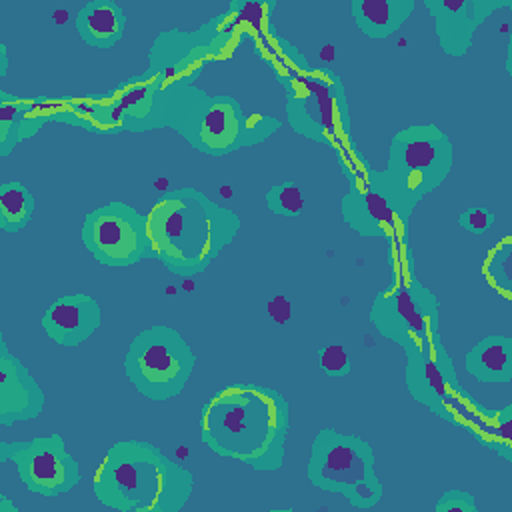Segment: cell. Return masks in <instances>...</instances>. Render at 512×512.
<instances>
[{
	"label": "cell",
	"mask_w": 512,
	"mask_h": 512,
	"mask_svg": "<svg viewBox=\"0 0 512 512\" xmlns=\"http://www.w3.org/2000/svg\"><path fill=\"white\" fill-rule=\"evenodd\" d=\"M340 210L348 228L364 238L402 240L414 208L400 198L384 170L366 164L348 180Z\"/></svg>",
	"instance_id": "30bf717a"
},
{
	"label": "cell",
	"mask_w": 512,
	"mask_h": 512,
	"mask_svg": "<svg viewBox=\"0 0 512 512\" xmlns=\"http://www.w3.org/2000/svg\"><path fill=\"white\" fill-rule=\"evenodd\" d=\"M434 18L436 36L444 54L460 58L470 46L474 32L500 8H510L512 0H424Z\"/></svg>",
	"instance_id": "9a60e30c"
},
{
	"label": "cell",
	"mask_w": 512,
	"mask_h": 512,
	"mask_svg": "<svg viewBox=\"0 0 512 512\" xmlns=\"http://www.w3.org/2000/svg\"><path fill=\"white\" fill-rule=\"evenodd\" d=\"M112 92L124 132H150L166 126L168 90L150 72L128 78Z\"/></svg>",
	"instance_id": "e0dca14e"
},
{
	"label": "cell",
	"mask_w": 512,
	"mask_h": 512,
	"mask_svg": "<svg viewBox=\"0 0 512 512\" xmlns=\"http://www.w3.org/2000/svg\"><path fill=\"white\" fill-rule=\"evenodd\" d=\"M406 354V386L410 396L426 406L434 416L450 422L456 404L466 390L460 388L454 360L446 352L440 338L408 346Z\"/></svg>",
	"instance_id": "4fadbf2b"
},
{
	"label": "cell",
	"mask_w": 512,
	"mask_h": 512,
	"mask_svg": "<svg viewBox=\"0 0 512 512\" xmlns=\"http://www.w3.org/2000/svg\"><path fill=\"white\" fill-rule=\"evenodd\" d=\"M0 56H2V68H0V76H6V62H8V58H6V44H0Z\"/></svg>",
	"instance_id": "e575fe53"
},
{
	"label": "cell",
	"mask_w": 512,
	"mask_h": 512,
	"mask_svg": "<svg viewBox=\"0 0 512 512\" xmlns=\"http://www.w3.org/2000/svg\"><path fill=\"white\" fill-rule=\"evenodd\" d=\"M44 404L46 396L40 384L0 336V426L34 420L42 414Z\"/></svg>",
	"instance_id": "2e32d148"
},
{
	"label": "cell",
	"mask_w": 512,
	"mask_h": 512,
	"mask_svg": "<svg viewBox=\"0 0 512 512\" xmlns=\"http://www.w3.org/2000/svg\"><path fill=\"white\" fill-rule=\"evenodd\" d=\"M458 224L470 234H484L492 228L494 214L486 208H468L458 214Z\"/></svg>",
	"instance_id": "1f68e13d"
},
{
	"label": "cell",
	"mask_w": 512,
	"mask_h": 512,
	"mask_svg": "<svg viewBox=\"0 0 512 512\" xmlns=\"http://www.w3.org/2000/svg\"><path fill=\"white\" fill-rule=\"evenodd\" d=\"M74 28L88 46L108 48L122 38L126 16L114 0H90L76 12Z\"/></svg>",
	"instance_id": "44dd1931"
},
{
	"label": "cell",
	"mask_w": 512,
	"mask_h": 512,
	"mask_svg": "<svg viewBox=\"0 0 512 512\" xmlns=\"http://www.w3.org/2000/svg\"><path fill=\"white\" fill-rule=\"evenodd\" d=\"M194 490V476L146 440H118L100 460L92 492L118 512H178Z\"/></svg>",
	"instance_id": "3957f363"
},
{
	"label": "cell",
	"mask_w": 512,
	"mask_h": 512,
	"mask_svg": "<svg viewBox=\"0 0 512 512\" xmlns=\"http://www.w3.org/2000/svg\"><path fill=\"white\" fill-rule=\"evenodd\" d=\"M318 362L324 374L332 378L346 376L350 372V354L344 344L330 342L318 350Z\"/></svg>",
	"instance_id": "f546056e"
},
{
	"label": "cell",
	"mask_w": 512,
	"mask_h": 512,
	"mask_svg": "<svg viewBox=\"0 0 512 512\" xmlns=\"http://www.w3.org/2000/svg\"><path fill=\"white\" fill-rule=\"evenodd\" d=\"M374 462L372 446L360 436L322 428L312 438L306 476L312 486L340 494L354 508L366 510L384 494Z\"/></svg>",
	"instance_id": "277c9868"
},
{
	"label": "cell",
	"mask_w": 512,
	"mask_h": 512,
	"mask_svg": "<svg viewBox=\"0 0 512 512\" xmlns=\"http://www.w3.org/2000/svg\"><path fill=\"white\" fill-rule=\"evenodd\" d=\"M282 86L286 118L296 134L332 148L348 136V102L336 72L312 68Z\"/></svg>",
	"instance_id": "ba28073f"
},
{
	"label": "cell",
	"mask_w": 512,
	"mask_h": 512,
	"mask_svg": "<svg viewBox=\"0 0 512 512\" xmlns=\"http://www.w3.org/2000/svg\"><path fill=\"white\" fill-rule=\"evenodd\" d=\"M368 316L374 328L402 350L440 338L438 298L414 276L394 278L380 290Z\"/></svg>",
	"instance_id": "9c48e42d"
},
{
	"label": "cell",
	"mask_w": 512,
	"mask_h": 512,
	"mask_svg": "<svg viewBox=\"0 0 512 512\" xmlns=\"http://www.w3.org/2000/svg\"><path fill=\"white\" fill-rule=\"evenodd\" d=\"M210 62L208 48L196 32L170 28L158 34L148 52V72L164 90L194 84Z\"/></svg>",
	"instance_id": "5bb4252c"
},
{
	"label": "cell",
	"mask_w": 512,
	"mask_h": 512,
	"mask_svg": "<svg viewBox=\"0 0 512 512\" xmlns=\"http://www.w3.org/2000/svg\"><path fill=\"white\" fill-rule=\"evenodd\" d=\"M466 372L482 384H506L512 380V338L486 336L466 354Z\"/></svg>",
	"instance_id": "7402d4cb"
},
{
	"label": "cell",
	"mask_w": 512,
	"mask_h": 512,
	"mask_svg": "<svg viewBox=\"0 0 512 512\" xmlns=\"http://www.w3.org/2000/svg\"><path fill=\"white\" fill-rule=\"evenodd\" d=\"M54 120L68 126L84 128L94 134H118L124 132L114 92L88 94L80 98H70L56 106Z\"/></svg>",
	"instance_id": "ffe728a7"
},
{
	"label": "cell",
	"mask_w": 512,
	"mask_h": 512,
	"mask_svg": "<svg viewBox=\"0 0 512 512\" xmlns=\"http://www.w3.org/2000/svg\"><path fill=\"white\" fill-rule=\"evenodd\" d=\"M266 308H268L270 318H272L276 324H286V322L290 320V316H292V304H290V300H288L286 296H282V294H276L274 298H270L268 304H266Z\"/></svg>",
	"instance_id": "d6a6232c"
},
{
	"label": "cell",
	"mask_w": 512,
	"mask_h": 512,
	"mask_svg": "<svg viewBox=\"0 0 512 512\" xmlns=\"http://www.w3.org/2000/svg\"><path fill=\"white\" fill-rule=\"evenodd\" d=\"M414 0H354L352 16L358 30L374 40L392 36L414 12Z\"/></svg>",
	"instance_id": "603a6c76"
},
{
	"label": "cell",
	"mask_w": 512,
	"mask_h": 512,
	"mask_svg": "<svg viewBox=\"0 0 512 512\" xmlns=\"http://www.w3.org/2000/svg\"><path fill=\"white\" fill-rule=\"evenodd\" d=\"M240 216L192 186L162 194L146 212L150 254L178 276L200 274L240 232Z\"/></svg>",
	"instance_id": "7a4b0ae2"
},
{
	"label": "cell",
	"mask_w": 512,
	"mask_h": 512,
	"mask_svg": "<svg viewBox=\"0 0 512 512\" xmlns=\"http://www.w3.org/2000/svg\"><path fill=\"white\" fill-rule=\"evenodd\" d=\"M102 326V308L88 294H64L42 314L44 334L60 346H78Z\"/></svg>",
	"instance_id": "ac0fdd59"
},
{
	"label": "cell",
	"mask_w": 512,
	"mask_h": 512,
	"mask_svg": "<svg viewBox=\"0 0 512 512\" xmlns=\"http://www.w3.org/2000/svg\"><path fill=\"white\" fill-rule=\"evenodd\" d=\"M80 238L104 266H132L150 254L146 214L122 200L90 210L80 224Z\"/></svg>",
	"instance_id": "8fae6325"
},
{
	"label": "cell",
	"mask_w": 512,
	"mask_h": 512,
	"mask_svg": "<svg viewBox=\"0 0 512 512\" xmlns=\"http://www.w3.org/2000/svg\"><path fill=\"white\" fill-rule=\"evenodd\" d=\"M36 210L32 192L18 180H4L0 184V230L20 232L28 226Z\"/></svg>",
	"instance_id": "484cf974"
},
{
	"label": "cell",
	"mask_w": 512,
	"mask_h": 512,
	"mask_svg": "<svg viewBox=\"0 0 512 512\" xmlns=\"http://www.w3.org/2000/svg\"><path fill=\"white\" fill-rule=\"evenodd\" d=\"M0 462H12L20 482L38 496H60L80 482V466L58 432L0 442Z\"/></svg>",
	"instance_id": "7c38bea8"
},
{
	"label": "cell",
	"mask_w": 512,
	"mask_h": 512,
	"mask_svg": "<svg viewBox=\"0 0 512 512\" xmlns=\"http://www.w3.org/2000/svg\"><path fill=\"white\" fill-rule=\"evenodd\" d=\"M196 368V354L182 334L164 324L140 330L124 354V374L150 400L178 396Z\"/></svg>",
	"instance_id": "8992f818"
},
{
	"label": "cell",
	"mask_w": 512,
	"mask_h": 512,
	"mask_svg": "<svg viewBox=\"0 0 512 512\" xmlns=\"http://www.w3.org/2000/svg\"><path fill=\"white\" fill-rule=\"evenodd\" d=\"M464 428L476 436L480 444L496 452L506 462H512V404L498 410L476 404Z\"/></svg>",
	"instance_id": "cb8c5ba5"
},
{
	"label": "cell",
	"mask_w": 512,
	"mask_h": 512,
	"mask_svg": "<svg viewBox=\"0 0 512 512\" xmlns=\"http://www.w3.org/2000/svg\"><path fill=\"white\" fill-rule=\"evenodd\" d=\"M54 116L56 108L44 100H22L0 90V156L6 158L18 144L36 136Z\"/></svg>",
	"instance_id": "d6986e66"
},
{
	"label": "cell",
	"mask_w": 512,
	"mask_h": 512,
	"mask_svg": "<svg viewBox=\"0 0 512 512\" xmlns=\"http://www.w3.org/2000/svg\"><path fill=\"white\" fill-rule=\"evenodd\" d=\"M0 512H16V506L8 502V496H0Z\"/></svg>",
	"instance_id": "836d02e7"
},
{
	"label": "cell",
	"mask_w": 512,
	"mask_h": 512,
	"mask_svg": "<svg viewBox=\"0 0 512 512\" xmlns=\"http://www.w3.org/2000/svg\"><path fill=\"white\" fill-rule=\"evenodd\" d=\"M254 52L272 70L280 84L296 80L312 70L308 58L286 38L278 36L274 30L254 40Z\"/></svg>",
	"instance_id": "d4e9b609"
},
{
	"label": "cell",
	"mask_w": 512,
	"mask_h": 512,
	"mask_svg": "<svg viewBox=\"0 0 512 512\" xmlns=\"http://www.w3.org/2000/svg\"><path fill=\"white\" fill-rule=\"evenodd\" d=\"M244 114L232 96H212L196 84L168 90L166 126L210 156L242 148Z\"/></svg>",
	"instance_id": "5b68a950"
},
{
	"label": "cell",
	"mask_w": 512,
	"mask_h": 512,
	"mask_svg": "<svg viewBox=\"0 0 512 512\" xmlns=\"http://www.w3.org/2000/svg\"><path fill=\"white\" fill-rule=\"evenodd\" d=\"M476 500L468 490H446L434 504V512H476Z\"/></svg>",
	"instance_id": "4dcf8cb0"
},
{
	"label": "cell",
	"mask_w": 512,
	"mask_h": 512,
	"mask_svg": "<svg viewBox=\"0 0 512 512\" xmlns=\"http://www.w3.org/2000/svg\"><path fill=\"white\" fill-rule=\"evenodd\" d=\"M282 122L262 112H246L242 122V148L256 146L280 130Z\"/></svg>",
	"instance_id": "83f0119b"
},
{
	"label": "cell",
	"mask_w": 512,
	"mask_h": 512,
	"mask_svg": "<svg viewBox=\"0 0 512 512\" xmlns=\"http://www.w3.org/2000/svg\"><path fill=\"white\" fill-rule=\"evenodd\" d=\"M288 404L274 388L234 386L216 392L200 412V440L218 456L274 472L284 464Z\"/></svg>",
	"instance_id": "6da1fadb"
},
{
	"label": "cell",
	"mask_w": 512,
	"mask_h": 512,
	"mask_svg": "<svg viewBox=\"0 0 512 512\" xmlns=\"http://www.w3.org/2000/svg\"><path fill=\"white\" fill-rule=\"evenodd\" d=\"M454 166V146L436 124H414L398 130L388 148V174L400 198L410 206L438 188Z\"/></svg>",
	"instance_id": "52a82bcc"
},
{
	"label": "cell",
	"mask_w": 512,
	"mask_h": 512,
	"mask_svg": "<svg viewBox=\"0 0 512 512\" xmlns=\"http://www.w3.org/2000/svg\"><path fill=\"white\" fill-rule=\"evenodd\" d=\"M510 242L504 240L500 246H496L486 262H484V274L488 278L490 284H494L496 288L508 292L510 290Z\"/></svg>",
	"instance_id": "f1b7e54d"
},
{
	"label": "cell",
	"mask_w": 512,
	"mask_h": 512,
	"mask_svg": "<svg viewBox=\"0 0 512 512\" xmlns=\"http://www.w3.org/2000/svg\"><path fill=\"white\" fill-rule=\"evenodd\" d=\"M266 208L276 216H300L304 212V192L296 182H278L264 196Z\"/></svg>",
	"instance_id": "4316f807"
}]
</instances>
